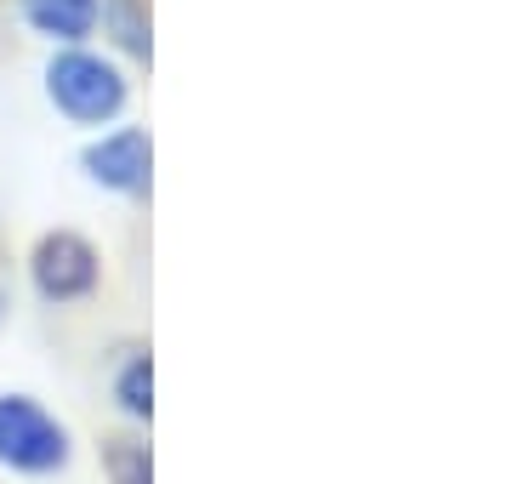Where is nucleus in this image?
<instances>
[{
  "mask_svg": "<svg viewBox=\"0 0 512 484\" xmlns=\"http://www.w3.org/2000/svg\"><path fill=\"white\" fill-rule=\"evenodd\" d=\"M40 92L52 103V114L74 131H103L114 120H126L131 109V75L114 52L86 46H52V57L40 63Z\"/></svg>",
  "mask_w": 512,
  "mask_h": 484,
  "instance_id": "obj_1",
  "label": "nucleus"
},
{
  "mask_svg": "<svg viewBox=\"0 0 512 484\" xmlns=\"http://www.w3.org/2000/svg\"><path fill=\"white\" fill-rule=\"evenodd\" d=\"M74 456H80V439L40 393L0 388V473L46 484V479H63Z\"/></svg>",
  "mask_w": 512,
  "mask_h": 484,
  "instance_id": "obj_2",
  "label": "nucleus"
},
{
  "mask_svg": "<svg viewBox=\"0 0 512 484\" xmlns=\"http://www.w3.org/2000/svg\"><path fill=\"white\" fill-rule=\"evenodd\" d=\"M23 285L40 308H86L103 291V251L80 228H40L23 251Z\"/></svg>",
  "mask_w": 512,
  "mask_h": 484,
  "instance_id": "obj_3",
  "label": "nucleus"
},
{
  "mask_svg": "<svg viewBox=\"0 0 512 484\" xmlns=\"http://www.w3.org/2000/svg\"><path fill=\"white\" fill-rule=\"evenodd\" d=\"M80 177L109 200L143 205L154 194V137H148V126L114 120V126L92 131L80 149Z\"/></svg>",
  "mask_w": 512,
  "mask_h": 484,
  "instance_id": "obj_4",
  "label": "nucleus"
},
{
  "mask_svg": "<svg viewBox=\"0 0 512 484\" xmlns=\"http://www.w3.org/2000/svg\"><path fill=\"white\" fill-rule=\"evenodd\" d=\"M103 393H109V410L120 416V428H148L154 422V348H148V336H126V342L109 348Z\"/></svg>",
  "mask_w": 512,
  "mask_h": 484,
  "instance_id": "obj_5",
  "label": "nucleus"
},
{
  "mask_svg": "<svg viewBox=\"0 0 512 484\" xmlns=\"http://www.w3.org/2000/svg\"><path fill=\"white\" fill-rule=\"evenodd\" d=\"M18 23L46 46H86L97 35L103 0H12Z\"/></svg>",
  "mask_w": 512,
  "mask_h": 484,
  "instance_id": "obj_6",
  "label": "nucleus"
},
{
  "mask_svg": "<svg viewBox=\"0 0 512 484\" xmlns=\"http://www.w3.org/2000/svg\"><path fill=\"white\" fill-rule=\"evenodd\" d=\"M97 473L103 484H154V445L148 428H109L97 439Z\"/></svg>",
  "mask_w": 512,
  "mask_h": 484,
  "instance_id": "obj_7",
  "label": "nucleus"
},
{
  "mask_svg": "<svg viewBox=\"0 0 512 484\" xmlns=\"http://www.w3.org/2000/svg\"><path fill=\"white\" fill-rule=\"evenodd\" d=\"M97 29L109 35L114 57L126 52V57H137V63H148V0H103Z\"/></svg>",
  "mask_w": 512,
  "mask_h": 484,
  "instance_id": "obj_8",
  "label": "nucleus"
},
{
  "mask_svg": "<svg viewBox=\"0 0 512 484\" xmlns=\"http://www.w3.org/2000/svg\"><path fill=\"white\" fill-rule=\"evenodd\" d=\"M6 319H12V291L0 285V331H6Z\"/></svg>",
  "mask_w": 512,
  "mask_h": 484,
  "instance_id": "obj_9",
  "label": "nucleus"
}]
</instances>
